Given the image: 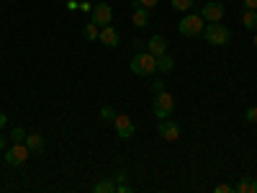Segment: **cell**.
<instances>
[{"instance_id":"cell-29","label":"cell","mask_w":257,"mask_h":193,"mask_svg":"<svg viewBox=\"0 0 257 193\" xmlns=\"http://www.w3.org/2000/svg\"><path fill=\"white\" fill-rule=\"evenodd\" d=\"M113 180H116V183H123V180H126V173H116V178H113Z\"/></svg>"},{"instance_id":"cell-21","label":"cell","mask_w":257,"mask_h":193,"mask_svg":"<svg viewBox=\"0 0 257 193\" xmlns=\"http://www.w3.org/2000/svg\"><path fill=\"white\" fill-rule=\"evenodd\" d=\"M11 139H13V142H26V132H24L21 126H16L13 132H11Z\"/></svg>"},{"instance_id":"cell-12","label":"cell","mask_w":257,"mask_h":193,"mask_svg":"<svg viewBox=\"0 0 257 193\" xmlns=\"http://www.w3.org/2000/svg\"><path fill=\"white\" fill-rule=\"evenodd\" d=\"M234 193H257V180L242 175V178L237 180V185H234Z\"/></svg>"},{"instance_id":"cell-16","label":"cell","mask_w":257,"mask_h":193,"mask_svg":"<svg viewBox=\"0 0 257 193\" xmlns=\"http://www.w3.org/2000/svg\"><path fill=\"white\" fill-rule=\"evenodd\" d=\"M26 147L31 149V152H44V139H41L39 134H26Z\"/></svg>"},{"instance_id":"cell-28","label":"cell","mask_w":257,"mask_h":193,"mask_svg":"<svg viewBox=\"0 0 257 193\" xmlns=\"http://www.w3.org/2000/svg\"><path fill=\"white\" fill-rule=\"evenodd\" d=\"M67 8H70V11H80V6H77V0H67Z\"/></svg>"},{"instance_id":"cell-17","label":"cell","mask_w":257,"mask_h":193,"mask_svg":"<svg viewBox=\"0 0 257 193\" xmlns=\"http://www.w3.org/2000/svg\"><path fill=\"white\" fill-rule=\"evenodd\" d=\"M98 34H100V26H98V24H93V21L82 29V39H88V41H95V39H98Z\"/></svg>"},{"instance_id":"cell-15","label":"cell","mask_w":257,"mask_h":193,"mask_svg":"<svg viewBox=\"0 0 257 193\" xmlns=\"http://www.w3.org/2000/svg\"><path fill=\"white\" fill-rule=\"evenodd\" d=\"M173 67H175V59L170 57L167 52L157 57V72H170V70H173Z\"/></svg>"},{"instance_id":"cell-4","label":"cell","mask_w":257,"mask_h":193,"mask_svg":"<svg viewBox=\"0 0 257 193\" xmlns=\"http://www.w3.org/2000/svg\"><path fill=\"white\" fill-rule=\"evenodd\" d=\"M152 111H155V116H157V119H170V116H173V111H175V101H173V95H170L167 90L155 93Z\"/></svg>"},{"instance_id":"cell-31","label":"cell","mask_w":257,"mask_h":193,"mask_svg":"<svg viewBox=\"0 0 257 193\" xmlns=\"http://www.w3.org/2000/svg\"><path fill=\"white\" fill-rule=\"evenodd\" d=\"M3 147H6V139H3V137H0V149H3Z\"/></svg>"},{"instance_id":"cell-19","label":"cell","mask_w":257,"mask_h":193,"mask_svg":"<svg viewBox=\"0 0 257 193\" xmlns=\"http://www.w3.org/2000/svg\"><path fill=\"white\" fill-rule=\"evenodd\" d=\"M193 3H196V0H170V6H173L175 11H180V13H188L193 8Z\"/></svg>"},{"instance_id":"cell-25","label":"cell","mask_w":257,"mask_h":193,"mask_svg":"<svg viewBox=\"0 0 257 193\" xmlns=\"http://www.w3.org/2000/svg\"><path fill=\"white\" fill-rule=\"evenodd\" d=\"M244 8H249V11H257V0H244Z\"/></svg>"},{"instance_id":"cell-3","label":"cell","mask_w":257,"mask_h":193,"mask_svg":"<svg viewBox=\"0 0 257 193\" xmlns=\"http://www.w3.org/2000/svg\"><path fill=\"white\" fill-rule=\"evenodd\" d=\"M206 29V21L201 18V13H185L183 21L178 24V31L183 36H201Z\"/></svg>"},{"instance_id":"cell-6","label":"cell","mask_w":257,"mask_h":193,"mask_svg":"<svg viewBox=\"0 0 257 193\" xmlns=\"http://www.w3.org/2000/svg\"><path fill=\"white\" fill-rule=\"evenodd\" d=\"M90 16H93V24H98L103 29V26H108L111 21H113V8L108 3H98V6H93Z\"/></svg>"},{"instance_id":"cell-13","label":"cell","mask_w":257,"mask_h":193,"mask_svg":"<svg viewBox=\"0 0 257 193\" xmlns=\"http://www.w3.org/2000/svg\"><path fill=\"white\" fill-rule=\"evenodd\" d=\"M149 52H152L155 57H160V54H165V52H167V41H165V36H160V34H155L152 39H149Z\"/></svg>"},{"instance_id":"cell-14","label":"cell","mask_w":257,"mask_h":193,"mask_svg":"<svg viewBox=\"0 0 257 193\" xmlns=\"http://www.w3.org/2000/svg\"><path fill=\"white\" fill-rule=\"evenodd\" d=\"M116 180H111V178H105V180H98L95 185H93V193H116Z\"/></svg>"},{"instance_id":"cell-33","label":"cell","mask_w":257,"mask_h":193,"mask_svg":"<svg viewBox=\"0 0 257 193\" xmlns=\"http://www.w3.org/2000/svg\"><path fill=\"white\" fill-rule=\"evenodd\" d=\"M11 3H13V0H11Z\"/></svg>"},{"instance_id":"cell-22","label":"cell","mask_w":257,"mask_h":193,"mask_svg":"<svg viewBox=\"0 0 257 193\" xmlns=\"http://www.w3.org/2000/svg\"><path fill=\"white\" fill-rule=\"evenodd\" d=\"M244 119H247L249 124H257V106H252V109H247V114H244Z\"/></svg>"},{"instance_id":"cell-24","label":"cell","mask_w":257,"mask_h":193,"mask_svg":"<svg viewBox=\"0 0 257 193\" xmlns=\"http://www.w3.org/2000/svg\"><path fill=\"white\" fill-rule=\"evenodd\" d=\"M157 3H160V0H139V6H142V8H155Z\"/></svg>"},{"instance_id":"cell-7","label":"cell","mask_w":257,"mask_h":193,"mask_svg":"<svg viewBox=\"0 0 257 193\" xmlns=\"http://www.w3.org/2000/svg\"><path fill=\"white\" fill-rule=\"evenodd\" d=\"M157 132L165 142H178L180 139V126L173 121V119H160V126H157Z\"/></svg>"},{"instance_id":"cell-11","label":"cell","mask_w":257,"mask_h":193,"mask_svg":"<svg viewBox=\"0 0 257 193\" xmlns=\"http://www.w3.org/2000/svg\"><path fill=\"white\" fill-rule=\"evenodd\" d=\"M132 21H134V26H137V29L149 26V8H142V6H139V0H134V13H132Z\"/></svg>"},{"instance_id":"cell-8","label":"cell","mask_w":257,"mask_h":193,"mask_svg":"<svg viewBox=\"0 0 257 193\" xmlns=\"http://www.w3.org/2000/svg\"><path fill=\"white\" fill-rule=\"evenodd\" d=\"M113 126H116V134H118V139H132V137H134V121L128 119L126 114H116Z\"/></svg>"},{"instance_id":"cell-26","label":"cell","mask_w":257,"mask_h":193,"mask_svg":"<svg viewBox=\"0 0 257 193\" xmlns=\"http://www.w3.org/2000/svg\"><path fill=\"white\" fill-rule=\"evenodd\" d=\"M6 124H8V116H6V111H0V129H6Z\"/></svg>"},{"instance_id":"cell-30","label":"cell","mask_w":257,"mask_h":193,"mask_svg":"<svg viewBox=\"0 0 257 193\" xmlns=\"http://www.w3.org/2000/svg\"><path fill=\"white\" fill-rule=\"evenodd\" d=\"M152 90H155V93H160V90H165V88H162V82H160V80H157V82L152 85Z\"/></svg>"},{"instance_id":"cell-20","label":"cell","mask_w":257,"mask_h":193,"mask_svg":"<svg viewBox=\"0 0 257 193\" xmlns=\"http://www.w3.org/2000/svg\"><path fill=\"white\" fill-rule=\"evenodd\" d=\"M100 119L103 121H113L116 119V111L111 109V106H103V109H100Z\"/></svg>"},{"instance_id":"cell-32","label":"cell","mask_w":257,"mask_h":193,"mask_svg":"<svg viewBox=\"0 0 257 193\" xmlns=\"http://www.w3.org/2000/svg\"><path fill=\"white\" fill-rule=\"evenodd\" d=\"M252 44H254V47H257V34H254V36H252Z\"/></svg>"},{"instance_id":"cell-1","label":"cell","mask_w":257,"mask_h":193,"mask_svg":"<svg viewBox=\"0 0 257 193\" xmlns=\"http://www.w3.org/2000/svg\"><path fill=\"white\" fill-rule=\"evenodd\" d=\"M201 36L208 41V44H213V47H226L229 41H231V29L224 26L221 21H216V24H206V29H203Z\"/></svg>"},{"instance_id":"cell-18","label":"cell","mask_w":257,"mask_h":193,"mask_svg":"<svg viewBox=\"0 0 257 193\" xmlns=\"http://www.w3.org/2000/svg\"><path fill=\"white\" fill-rule=\"evenodd\" d=\"M242 24H244V29H257V11H244V16H242Z\"/></svg>"},{"instance_id":"cell-2","label":"cell","mask_w":257,"mask_h":193,"mask_svg":"<svg viewBox=\"0 0 257 193\" xmlns=\"http://www.w3.org/2000/svg\"><path fill=\"white\" fill-rule=\"evenodd\" d=\"M128 67H132V72L139 75V77L152 75V72H157V57L152 52H139V54L132 57V64H128Z\"/></svg>"},{"instance_id":"cell-27","label":"cell","mask_w":257,"mask_h":193,"mask_svg":"<svg viewBox=\"0 0 257 193\" xmlns=\"http://www.w3.org/2000/svg\"><path fill=\"white\" fill-rule=\"evenodd\" d=\"M80 11H85V13H90V11H93V6L88 3V0H85V3H80Z\"/></svg>"},{"instance_id":"cell-10","label":"cell","mask_w":257,"mask_h":193,"mask_svg":"<svg viewBox=\"0 0 257 193\" xmlns=\"http://www.w3.org/2000/svg\"><path fill=\"white\" fill-rule=\"evenodd\" d=\"M98 41H100V44H105V47H118V44H121V36H118V31L108 24V26H103V29H100Z\"/></svg>"},{"instance_id":"cell-5","label":"cell","mask_w":257,"mask_h":193,"mask_svg":"<svg viewBox=\"0 0 257 193\" xmlns=\"http://www.w3.org/2000/svg\"><path fill=\"white\" fill-rule=\"evenodd\" d=\"M29 155H31V149L26 147V142H13V147L6 152V162L18 167V165H24L29 160Z\"/></svg>"},{"instance_id":"cell-9","label":"cell","mask_w":257,"mask_h":193,"mask_svg":"<svg viewBox=\"0 0 257 193\" xmlns=\"http://www.w3.org/2000/svg\"><path fill=\"white\" fill-rule=\"evenodd\" d=\"M201 18L206 24H216V21L224 18V3H206L201 8Z\"/></svg>"},{"instance_id":"cell-23","label":"cell","mask_w":257,"mask_h":193,"mask_svg":"<svg viewBox=\"0 0 257 193\" xmlns=\"http://www.w3.org/2000/svg\"><path fill=\"white\" fill-rule=\"evenodd\" d=\"M213 193H234V188H231V185H224V183H221V185H216V188H213Z\"/></svg>"}]
</instances>
